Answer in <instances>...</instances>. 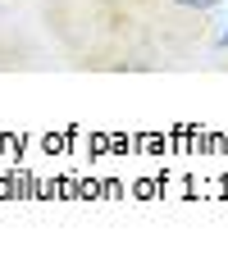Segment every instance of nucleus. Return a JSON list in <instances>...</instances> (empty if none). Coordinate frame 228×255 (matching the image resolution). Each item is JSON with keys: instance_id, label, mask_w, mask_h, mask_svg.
Segmentation results:
<instances>
[{"instance_id": "f257e3e1", "label": "nucleus", "mask_w": 228, "mask_h": 255, "mask_svg": "<svg viewBox=\"0 0 228 255\" xmlns=\"http://www.w3.org/2000/svg\"><path fill=\"white\" fill-rule=\"evenodd\" d=\"M174 5H183V9H215L219 0H174Z\"/></svg>"}, {"instance_id": "f03ea898", "label": "nucleus", "mask_w": 228, "mask_h": 255, "mask_svg": "<svg viewBox=\"0 0 228 255\" xmlns=\"http://www.w3.org/2000/svg\"><path fill=\"white\" fill-rule=\"evenodd\" d=\"M219 46H228V27H224V37H219Z\"/></svg>"}]
</instances>
